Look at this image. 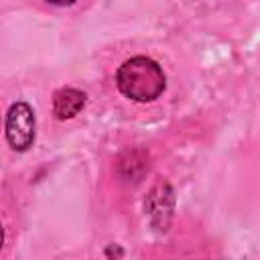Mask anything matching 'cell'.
<instances>
[{
  "label": "cell",
  "instance_id": "cell-1",
  "mask_svg": "<svg viewBox=\"0 0 260 260\" xmlns=\"http://www.w3.org/2000/svg\"><path fill=\"white\" fill-rule=\"evenodd\" d=\"M118 89L134 102H152L165 91V73L148 57H130L116 71Z\"/></svg>",
  "mask_w": 260,
  "mask_h": 260
},
{
  "label": "cell",
  "instance_id": "cell-2",
  "mask_svg": "<svg viewBox=\"0 0 260 260\" xmlns=\"http://www.w3.org/2000/svg\"><path fill=\"white\" fill-rule=\"evenodd\" d=\"M6 140L8 144L22 152L35 142V114L32 108L24 102H16L10 106L6 114Z\"/></svg>",
  "mask_w": 260,
  "mask_h": 260
},
{
  "label": "cell",
  "instance_id": "cell-3",
  "mask_svg": "<svg viewBox=\"0 0 260 260\" xmlns=\"http://www.w3.org/2000/svg\"><path fill=\"white\" fill-rule=\"evenodd\" d=\"M85 106V93L75 87H61L53 93V114L59 120L73 118Z\"/></svg>",
  "mask_w": 260,
  "mask_h": 260
},
{
  "label": "cell",
  "instance_id": "cell-4",
  "mask_svg": "<svg viewBox=\"0 0 260 260\" xmlns=\"http://www.w3.org/2000/svg\"><path fill=\"white\" fill-rule=\"evenodd\" d=\"M45 2L55 4V6H69V4H73V2H77V0H45Z\"/></svg>",
  "mask_w": 260,
  "mask_h": 260
}]
</instances>
